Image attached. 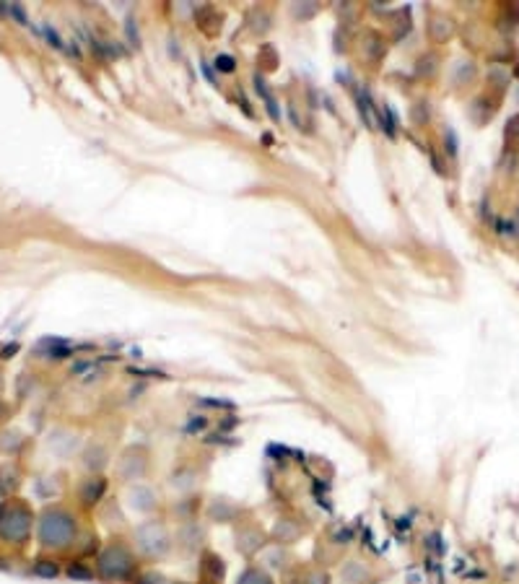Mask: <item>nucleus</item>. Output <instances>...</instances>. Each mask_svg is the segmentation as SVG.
Masks as SVG:
<instances>
[{"instance_id": "nucleus-4", "label": "nucleus", "mask_w": 519, "mask_h": 584, "mask_svg": "<svg viewBox=\"0 0 519 584\" xmlns=\"http://www.w3.org/2000/svg\"><path fill=\"white\" fill-rule=\"evenodd\" d=\"M237 584H273V579L260 569H247L244 574L237 579Z\"/></svg>"}, {"instance_id": "nucleus-5", "label": "nucleus", "mask_w": 519, "mask_h": 584, "mask_svg": "<svg viewBox=\"0 0 519 584\" xmlns=\"http://www.w3.org/2000/svg\"><path fill=\"white\" fill-rule=\"evenodd\" d=\"M34 574L52 579V576H58V566H55V564H50V561H39V564L34 566Z\"/></svg>"}, {"instance_id": "nucleus-2", "label": "nucleus", "mask_w": 519, "mask_h": 584, "mask_svg": "<svg viewBox=\"0 0 519 584\" xmlns=\"http://www.w3.org/2000/svg\"><path fill=\"white\" fill-rule=\"evenodd\" d=\"M32 530V514L18 507V504H8L0 509V535L11 540V543H21L26 540V535Z\"/></svg>"}, {"instance_id": "nucleus-7", "label": "nucleus", "mask_w": 519, "mask_h": 584, "mask_svg": "<svg viewBox=\"0 0 519 584\" xmlns=\"http://www.w3.org/2000/svg\"><path fill=\"white\" fill-rule=\"evenodd\" d=\"M218 63H221V68H223V70H231V68H234V66H231V60H229V58L215 60V66H218Z\"/></svg>"}, {"instance_id": "nucleus-6", "label": "nucleus", "mask_w": 519, "mask_h": 584, "mask_svg": "<svg viewBox=\"0 0 519 584\" xmlns=\"http://www.w3.org/2000/svg\"><path fill=\"white\" fill-rule=\"evenodd\" d=\"M68 574L73 576V579H91V571H86V569H81V566H70L68 569Z\"/></svg>"}, {"instance_id": "nucleus-1", "label": "nucleus", "mask_w": 519, "mask_h": 584, "mask_svg": "<svg viewBox=\"0 0 519 584\" xmlns=\"http://www.w3.org/2000/svg\"><path fill=\"white\" fill-rule=\"evenodd\" d=\"M75 535V522L70 514L65 511H47L44 519L39 525V538L44 545H55V548H63L73 540Z\"/></svg>"}, {"instance_id": "nucleus-3", "label": "nucleus", "mask_w": 519, "mask_h": 584, "mask_svg": "<svg viewBox=\"0 0 519 584\" xmlns=\"http://www.w3.org/2000/svg\"><path fill=\"white\" fill-rule=\"evenodd\" d=\"M99 574L104 579H127L132 574V556L125 551L123 545H109L99 559Z\"/></svg>"}]
</instances>
